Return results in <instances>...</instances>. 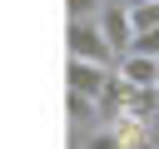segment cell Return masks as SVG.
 Wrapping results in <instances>:
<instances>
[{
	"instance_id": "cell-4",
	"label": "cell",
	"mask_w": 159,
	"mask_h": 149,
	"mask_svg": "<svg viewBox=\"0 0 159 149\" xmlns=\"http://www.w3.org/2000/svg\"><path fill=\"white\" fill-rule=\"evenodd\" d=\"M129 50H139V55H154V60H159V25L134 30V35H129Z\"/></svg>"
},
{
	"instance_id": "cell-6",
	"label": "cell",
	"mask_w": 159,
	"mask_h": 149,
	"mask_svg": "<svg viewBox=\"0 0 159 149\" xmlns=\"http://www.w3.org/2000/svg\"><path fill=\"white\" fill-rule=\"evenodd\" d=\"M144 144H159V109H154L149 124H144Z\"/></svg>"
},
{
	"instance_id": "cell-5",
	"label": "cell",
	"mask_w": 159,
	"mask_h": 149,
	"mask_svg": "<svg viewBox=\"0 0 159 149\" xmlns=\"http://www.w3.org/2000/svg\"><path fill=\"white\" fill-rule=\"evenodd\" d=\"M99 5H104V0H70V20H80V15H99Z\"/></svg>"
},
{
	"instance_id": "cell-1",
	"label": "cell",
	"mask_w": 159,
	"mask_h": 149,
	"mask_svg": "<svg viewBox=\"0 0 159 149\" xmlns=\"http://www.w3.org/2000/svg\"><path fill=\"white\" fill-rule=\"evenodd\" d=\"M65 79H70V94H84V99H99V104H104V94H109V84H114V65H99V60H80V55H70Z\"/></svg>"
},
{
	"instance_id": "cell-3",
	"label": "cell",
	"mask_w": 159,
	"mask_h": 149,
	"mask_svg": "<svg viewBox=\"0 0 159 149\" xmlns=\"http://www.w3.org/2000/svg\"><path fill=\"white\" fill-rule=\"evenodd\" d=\"M99 35H104V45L119 55V50H129V35H134V25H129V10L119 5V0H104L99 5Z\"/></svg>"
},
{
	"instance_id": "cell-2",
	"label": "cell",
	"mask_w": 159,
	"mask_h": 149,
	"mask_svg": "<svg viewBox=\"0 0 159 149\" xmlns=\"http://www.w3.org/2000/svg\"><path fill=\"white\" fill-rule=\"evenodd\" d=\"M70 55H80V60H99V65H114V50L104 45V35H99V20L94 15H80V20H70Z\"/></svg>"
}]
</instances>
